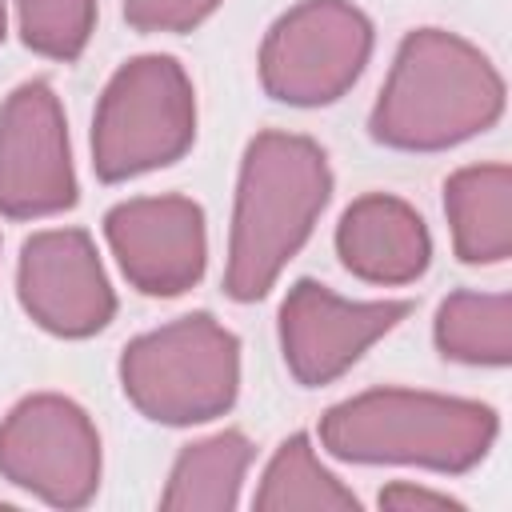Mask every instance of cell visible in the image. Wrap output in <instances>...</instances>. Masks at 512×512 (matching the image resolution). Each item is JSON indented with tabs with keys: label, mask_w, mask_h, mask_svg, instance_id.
Returning a JSON list of instances; mask_svg holds the SVG:
<instances>
[{
	"label": "cell",
	"mask_w": 512,
	"mask_h": 512,
	"mask_svg": "<svg viewBox=\"0 0 512 512\" xmlns=\"http://www.w3.org/2000/svg\"><path fill=\"white\" fill-rule=\"evenodd\" d=\"M16 24L28 52L72 64L92 40L96 0H16Z\"/></svg>",
	"instance_id": "obj_17"
},
{
	"label": "cell",
	"mask_w": 512,
	"mask_h": 512,
	"mask_svg": "<svg viewBox=\"0 0 512 512\" xmlns=\"http://www.w3.org/2000/svg\"><path fill=\"white\" fill-rule=\"evenodd\" d=\"M220 0H124V20L136 32H192L200 28Z\"/></svg>",
	"instance_id": "obj_18"
},
{
	"label": "cell",
	"mask_w": 512,
	"mask_h": 512,
	"mask_svg": "<svg viewBox=\"0 0 512 512\" xmlns=\"http://www.w3.org/2000/svg\"><path fill=\"white\" fill-rule=\"evenodd\" d=\"M196 140V88L176 56L124 60L92 112V172L120 184L176 164Z\"/></svg>",
	"instance_id": "obj_5"
},
{
	"label": "cell",
	"mask_w": 512,
	"mask_h": 512,
	"mask_svg": "<svg viewBox=\"0 0 512 512\" xmlns=\"http://www.w3.org/2000/svg\"><path fill=\"white\" fill-rule=\"evenodd\" d=\"M412 300H344L320 280H296L280 300L276 332L284 368L300 388L340 380L380 336H388Z\"/></svg>",
	"instance_id": "obj_9"
},
{
	"label": "cell",
	"mask_w": 512,
	"mask_h": 512,
	"mask_svg": "<svg viewBox=\"0 0 512 512\" xmlns=\"http://www.w3.org/2000/svg\"><path fill=\"white\" fill-rule=\"evenodd\" d=\"M372 20L352 0H300L272 20L260 44V88L292 108L336 104L368 68Z\"/></svg>",
	"instance_id": "obj_6"
},
{
	"label": "cell",
	"mask_w": 512,
	"mask_h": 512,
	"mask_svg": "<svg viewBox=\"0 0 512 512\" xmlns=\"http://www.w3.org/2000/svg\"><path fill=\"white\" fill-rule=\"evenodd\" d=\"M380 508H392V512H444V508H464V500L448 496V492H432V488H420V484H408V480H392L388 488H380Z\"/></svg>",
	"instance_id": "obj_19"
},
{
	"label": "cell",
	"mask_w": 512,
	"mask_h": 512,
	"mask_svg": "<svg viewBox=\"0 0 512 512\" xmlns=\"http://www.w3.org/2000/svg\"><path fill=\"white\" fill-rule=\"evenodd\" d=\"M104 240L144 296H184L208 268V224L192 196H132L104 212Z\"/></svg>",
	"instance_id": "obj_11"
},
{
	"label": "cell",
	"mask_w": 512,
	"mask_h": 512,
	"mask_svg": "<svg viewBox=\"0 0 512 512\" xmlns=\"http://www.w3.org/2000/svg\"><path fill=\"white\" fill-rule=\"evenodd\" d=\"M100 464L92 416L60 392H32L0 420V476L52 508H84L100 488Z\"/></svg>",
	"instance_id": "obj_7"
},
{
	"label": "cell",
	"mask_w": 512,
	"mask_h": 512,
	"mask_svg": "<svg viewBox=\"0 0 512 512\" xmlns=\"http://www.w3.org/2000/svg\"><path fill=\"white\" fill-rule=\"evenodd\" d=\"M500 116L504 76L496 64L448 28H412L368 112V136L396 152H444Z\"/></svg>",
	"instance_id": "obj_2"
},
{
	"label": "cell",
	"mask_w": 512,
	"mask_h": 512,
	"mask_svg": "<svg viewBox=\"0 0 512 512\" xmlns=\"http://www.w3.org/2000/svg\"><path fill=\"white\" fill-rule=\"evenodd\" d=\"M252 440L236 428L212 432L180 448L160 492L164 512H232L252 464Z\"/></svg>",
	"instance_id": "obj_14"
},
{
	"label": "cell",
	"mask_w": 512,
	"mask_h": 512,
	"mask_svg": "<svg viewBox=\"0 0 512 512\" xmlns=\"http://www.w3.org/2000/svg\"><path fill=\"white\" fill-rule=\"evenodd\" d=\"M444 216L460 264H504L512 256V168H456L444 180Z\"/></svg>",
	"instance_id": "obj_13"
},
{
	"label": "cell",
	"mask_w": 512,
	"mask_h": 512,
	"mask_svg": "<svg viewBox=\"0 0 512 512\" xmlns=\"http://www.w3.org/2000/svg\"><path fill=\"white\" fill-rule=\"evenodd\" d=\"M4 36H8V12H4V0H0V44H4Z\"/></svg>",
	"instance_id": "obj_20"
},
{
	"label": "cell",
	"mask_w": 512,
	"mask_h": 512,
	"mask_svg": "<svg viewBox=\"0 0 512 512\" xmlns=\"http://www.w3.org/2000/svg\"><path fill=\"white\" fill-rule=\"evenodd\" d=\"M328 200L332 168L312 136L256 132L236 176L224 296L236 304L264 300L288 260L308 244Z\"/></svg>",
	"instance_id": "obj_1"
},
{
	"label": "cell",
	"mask_w": 512,
	"mask_h": 512,
	"mask_svg": "<svg viewBox=\"0 0 512 512\" xmlns=\"http://www.w3.org/2000/svg\"><path fill=\"white\" fill-rule=\"evenodd\" d=\"M16 300L60 340H88L116 316V292L84 228H44L20 244Z\"/></svg>",
	"instance_id": "obj_10"
},
{
	"label": "cell",
	"mask_w": 512,
	"mask_h": 512,
	"mask_svg": "<svg viewBox=\"0 0 512 512\" xmlns=\"http://www.w3.org/2000/svg\"><path fill=\"white\" fill-rule=\"evenodd\" d=\"M500 416L484 400L368 388L320 416V444L348 464H412L444 476L472 472L496 444Z\"/></svg>",
	"instance_id": "obj_3"
},
{
	"label": "cell",
	"mask_w": 512,
	"mask_h": 512,
	"mask_svg": "<svg viewBox=\"0 0 512 512\" xmlns=\"http://www.w3.org/2000/svg\"><path fill=\"white\" fill-rule=\"evenodd\" d=\"M432 340L444 360L472 368H504L512 360V296L460 288L440 300Z\"/></svg>",
	"instance_id": "obj_15"
},
{
	"label": "cell",
	"mask_w": 512,
	"mask_h": 512,
	"mask_svg": "<svg viewBox=\"0 0 512 512\" xmlns=\"http://www.w3.org/2000/svg\"><path fill=\"white\" fill-rule=\"evenodd\" d=\"M336 256L356 280L400 288L428 272L432 236L408 200L392 192H364L340 212Z\"/></svg>",
	"instance_id": "obj_12"
},
{
	"label": "cell",
	"mask_w": 512,
	"mask_h": 512,
	"mask_svg": "<svg viewBox=\"0 0 512 512\" xmlns=\"http://www.w3.org/2000/svg\"><path fill=\"white\" fill-rule=\"evenodd\" d=\"M252 508L260 512H300V508L304 512H356L360 500L316 460L312 440L296 432L272 452L260 476V488L252 496Z\"/></svg>",
	"instance_id": "obj_16"
},
{
	"label": "cell",
	"mask_w": 512,
	"mask_h": 512,
	"mask_svg": "<svg viewBox=\"0 0 512 512\" xmlns=\"http://www.w3.org/2000/svg\"><path fill=\"white\" fill-rule=\"evenodd\" d=\"M116 372L144 420L168 428L208 424L236 404L240 340L212 312H188L128 340Z\"/></svg>",
	"instance_id": "obj_4"
},
{
	"label": "cell",
	"mask_w": 512,
	"mask_h": 512,
	"mask_svg": "<svg viewBox=\"0 0 512 512\" xmlns=\"http://www.w3.org/2000/svg\"><path fill=\"white\" fill-rule=\"evenodd\" d=\"M80 196L68 120L48 80L16 84L0 104V216L40 220Z\"/></svg>",
	"instance_id": "obj_8"
}]
</instances>
